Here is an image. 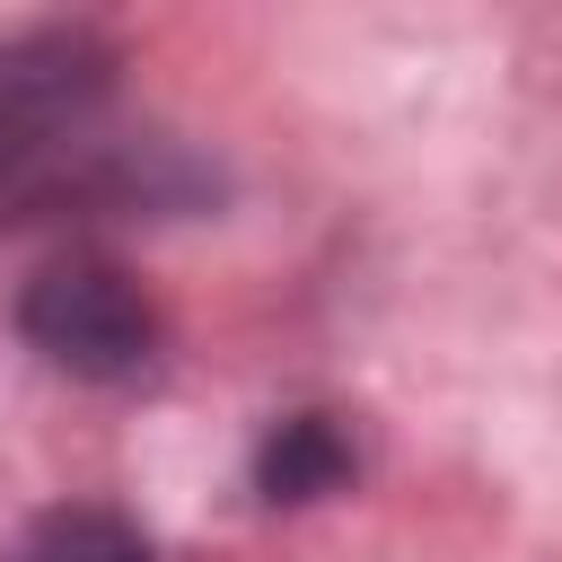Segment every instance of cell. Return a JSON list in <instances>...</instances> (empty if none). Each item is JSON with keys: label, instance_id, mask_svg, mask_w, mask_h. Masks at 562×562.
<instances>
[{"label": "cell", "instance_id": "cell-2", "mask_svg": "<svg viewBox=\"0 0 562 562\" xmlns=\"http://www.w3.org/2000/svg\"><path fill=\"white\" fill-rule=\"evenodd\" d=\"M18 334L53 360V369H70V378H140L149 360H158V307H149V290L123 272V263H105V255H61V263H44L35 281H26V299H18Z\"/></svg>", "mask_w": 562, "mask_h": 562}, {"label": "cell", "instance_id": "cell-1", "mask_svg": "<svg viewBox=\"0 0 562 562\" xmlns=\"http://www.w3.org/2000/svg\"><path fill=\"white\" fill-rule=\"evenodd\" d=\"M105 88H114V53L79 26H44V35L0 44V202L53 184L88 149Z\"/></svg>", "mask_w": 562, "mask_h": 562}, {"label": "cell", "instance_id": "cell-3", "mask_svg": "<svg viewBox=\"0 0 562 562\" xmlns=\"http://www.w3.org/2000/svg\"><path fill=\"white\" fill-rule=\"evenodd\" d=\"M255 483H263V501H316V492H342V483H351V439H342L325 413H290V422L263 439Z\"/></svg>", "mask_w": 562, "mask_h": 562}, {"label": "cell", "instance_id": "cell-4", "mask_svg": "<svg viewBox=\"0 0 562 562\" xmlns=\"http://www.w3.org/2000/svg\"><path fill=\"white\" fill-rule=\"evenodd\" d=\"M0 562H149V544L114 509H44L18 544H0Z\"/></svg>", "mask_w": 562, "mask_h": 562}]
</instances>
